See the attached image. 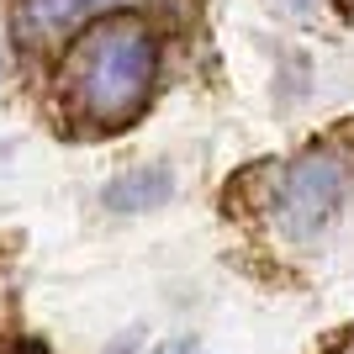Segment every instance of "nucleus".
Segmentation results:
<instances>
[{
    "label": "nucleus",
    "mask_w": 354,
    "mask_h": 354,
    "mask_svg": "<svg viewBox=\"0 0 354 354\" xmlns=\"http://www.w3.org/2000/svg\"><path fill=\"white\" fill-rule=\"evenodd\" d=\"M169 196H175V175H169L164 164H138V169L117 175V180L101 191V207H106V212H122V217H133V212L164 207Z\"/></svg>",
    "instance_id": "obj_4"
},
{
    "label": "nucleus",
    "mask_w": 354,
    "mask_h": 354,
    "mask_svg": "<svg viewBox=\"0 0 354 354\" xmlns=\"http://www.w3.org/2000/svg\"><path fill=\"white\" fill-rule=\"evenodd\" d=\"M122 6H133V0H16L11 32H16V43H27V48H53L69 32H80L85 21L111 16Z\"/></svg>",
    "instance_id": "obj_3"
},
{
    "label": "nucleus",
    "mask_w": 354,
    "mask_h": 354,
    "mask_svg": "<svg viewBox=\"0 0 354 354\" xmlns=\"http://www.w3.org/2000/svg\"><path fill=\"white\" fill-rule=\"evenodd\" d=\"M344 6H349V11H354V0H344Z\"/></svg>",
    "instance_id": "obj_7"
},
{
    "label": "nucleus",
    "mask_w": 354,
    "mask_h": 354,
    "mask_svg": "<svg viewBox=\"0 0 354 354\" xmlns=\"http://www.w3.org/2000/svg\"><path fill=\"white\" fill-rule=\"evenodd\" d=\"M153 354H191V344H180V339H169V344H159Z\"/></svg>",
    "instance_id": "obj_5"
},
{
    "label": "nucleus",
    "mask_w": 354,
    "mask_h": 354,
    "mask_svg": "<svg viewBox=\"0 0 354 354\" xmlns=\"http://www.w3.org/2000/svg\"><path fill=\"white\" fill-rule=\"evenodd\" d=\"M64 85L90 122L122 127L127 117H138L148 106V90H153V37H148V27L133 16H111L106 27H95L69 53Z\"/></svg>",
    "instance_id": "obj_1"
},
{
    "label": "nucleus",
    "mask_w": 354,
    "mask_h": 354,
    "mask_svg": "<svg viewBox=\"0 0 354 354\" xmlns=\"http://www.w3.org/2000/svg\"><path fill=\"white\" fill-rule=\"evenodd\" d=\"M339 201H344V164L333 153H307L281 180L275 227L291 243H312L317 233H328V222L339 217Z\"/></svg>",
    "instance_id": "obj_2"
},
{
    "label": "nucleus",
    "mask_w": 354,
    "mask_h": 354,
    "mask_svg": "<svg viewBox=\"0 0 354 354\" xmlns=\"http://www.w3.org/2000/svg\"><path fill=\"white\" fill-rule=\"evenodd\" d=\"M344 354H354V349H344Z\"/></svg>",
    "instance_id": "obj_8"
},
{
    "label": "nucleus",
    "mask_w": 354,
    "mask_h": 354,
    "mask_svg": "<svg viewBox=\"0 0 354 354\" xmlns=\"http://www.w3.org/2000/svg\"><path fill=\"white\" fill-rule=\"evenodd\" d=\"M133 349H138L133 339H122V344H117V349H111V354H133Z\"/></svg>",
    "instance_id": "obj_6"
}]
</instances>
